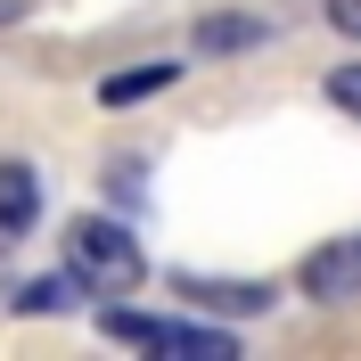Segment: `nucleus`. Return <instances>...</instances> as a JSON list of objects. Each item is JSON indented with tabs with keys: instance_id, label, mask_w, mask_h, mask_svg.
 <instances>
[{
	"instance_id": "nucleus-1",
	"label": "nucleus",
	"mask_w": 361,
	"mask_h": 361,
	"mask_svg": "<svg viewBox=\"0 0 361 361\" xmlns=\"http://www.w3.org/2000/svg\"><path fill=\"white\" fill-rule=\"evenodd\" d=\"M66 271L82 279V288H132L140 271H148V255H140V238H132L123 222L82 214V222L66 230Z\"/></svg>"
},
{
	"instance_id": "nucleus-6",
	"label": "nucleus",
	"mask_w": 361,
	"mask_h": 361,
	"mask_svg": "<svg viewBox=\"0 0 361 361\" xmlns=\"http://www.w3.org/2000/svg\"><path fill=\"white\" fill-rule=\"evenodd\" d=\"M173 82V66H123L99 82V107H140V99H157V90Z\"/></svg>"
},
{
	"instance_id": "nucleus-2",
	"label": "nucleus",
	"mask_w": 361,
	"mask_h": 361,
	"mask_svg": "<svg viewBox=\"0 0 361 361\" xmlns=\"http://www.w3.org/2000/svg\"><path fill=\"white\" fill-rule=\"evenodd\" d=\"M99 329L115 345H140V353H189V361H230L238 353L230 329H180V320H148V312H107Z\"/></svg>"
},
{
	"instance_id": "nucleus-10",
	"label": "nucleus",
	"mask_w": 361,
	"mask_h": 361,
	"mask_svg": "<svg viewBox=\"0 0 361 361\" xmlns=\"http://www.w3.org/2000/svg\"><path fill=\"white\" fill-rule=\"evenodd\" d=\"M58 304H66V288H58V279H42V288H25V312H58Z\"/></svg>"
},
{
	"instance_id": "nucleus-9",
	"label": "nucleus",
	"mask_w": 361,
	"mask_h": 361,
	"mask_svg": "<svg viewBox=\"0 0 361 361\" xmlns=\"http://www.w3.org/2000/svg\"><path fill=\"white\" fill-rule=\"evenodd\" d=\"M320 8H329V25H337L345 42H361V0H320Z\"/></svg>"
},
{
	"instance_id": "nucleus-3",
	"label": "nucleus",
	"mask_w": 361,
	"mask_h": 361,
	"mask_svg": "<svg viewBox=\"0 0 361 361\" xmlns=\"http://www.w3.org/2000/svg\"><path fill=\"white\" fill-rule=\"evenodd\" d=\"M304 295H312V304H345V295H361V238H337V247H312V255H304Z\"/></svg>"
},
{
	"instance_id": "nucleus-5",
	"label": "nucleus",
	"mask_w": 361,
	"mask_h": 361,
	"mask_svg": "<svg viewBox=\"0 0 361 361\" xmlns=\"http://www.w3.org/2000/svg\"><path fill=\"white\" fill-rule=\"evenodd\" d=\"M263 33H271L263 17H247V8H230V17H205V25H197V49H205V58H238V49H255Z\"/></svg>"
},
{
	"instance_id": "nucleus-8",
	"label": "nucleus",
	"mask_w": 361,
	"mask_h": 361,
	"mask_svg": "<svg viewBox=\"0 0 361 361\" xmlns=\"http://www.w3.org/2000/svg\"><path fill=\"white\" fill-rule=\"evenodd\" d=\"M329 99H337L345 115H361V66H337V74H329Z\"/></svg>"
},
{
	"instance_id": "nucleus-11",
	"label": "nucleus",
	"mask_w": 361,
	"mask_h": 361,
	"mask_svg": "<svg viewBox=\"0 0 361 361\" xmlns=\"http://www.w3.org/2000/svg\"><path fill=\"white\" fill-rule=\"evenodd\" d=\"M25 8H33V0H0V25H17V17H25Z\"/></svg>"
},
{
	"instance_id": "nucleus-4",
	"label": "nucleus",
	"mask_w": 361,
	"mask_h": 361,
	"mask_svg": "<svg viewBox=\"0 0 361 361\" xmlns=\"http://www.w3.org/2000/svg\"><path fill=\"white\" fill-rule=\"evenodd\" d=\"M33 214H42V173H33V164H0V247H8V238H25V230H33Z\"/></svg>"
},
{
	"instance_id": "nucleus-7",
	"label": "nucleus",
	"mask_w": 361,
	"mask_h": 361,
	"mask_svg": "<svg viewBox=\"0 0 361 361\" xmlns=\"http://www.w3.org/2000/svg\"><path fill=\"white\" fill-rule=\"evenodd\" d=\"M180 288L197 295V304H230V312H263L271 288H205V279H180Z\"/></svg>"
}]
</instances>
